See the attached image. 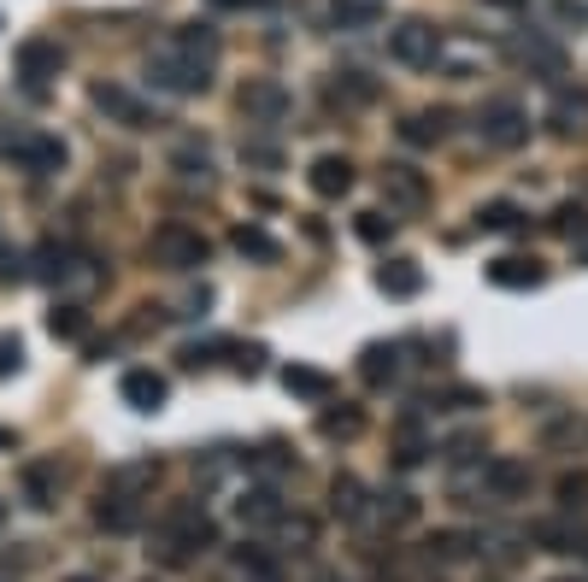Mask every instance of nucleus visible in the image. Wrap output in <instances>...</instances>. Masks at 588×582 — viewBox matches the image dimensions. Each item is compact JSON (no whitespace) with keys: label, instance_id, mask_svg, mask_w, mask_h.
<instances>
[{"label":"nucleus","instance_id":"f257e3e1","mask_svg":"<svg viewBox=\"0 0 588 582\" xmlns=\"http://www.w3.org/2000/svg\"><path fill=\"white\" fill-rule=\"evenodd\" d=\"M477 130L489 147H518V142H530V112L518 107V100H489V107L477 112Z\"/></svg>","mask_w":588,"mask_h":582},{"label":"nucleus","instance_id":"f03ea898","mask_svg":"<svg viewBox=\"0 0 588 582\" xmlns=\"http://www.w3.org/2000/svg\"><path fill=\"white\" fill-rule=\"evenodd\" d=\"M148 77L160 83V89H171V95H200L206 83H213V72H206V65H195V59H183L177 47H165V54H153Z\"/></svg>","mask_w":588,"mask_h":582},{"label":"nucleus","instance_id":"7ed1b4c3","mask_svg":"<svg viewBox=\"0 0 588 582\" xmlns=\"http://www.w3.org/2000/svg\"><path fill=\"white\" fill-rule=\"evenodd\" d=\"M153 260L171 265V271H195V265H206V235L183 230V224H165L153 235Z\"/></svg>","mask_w":588,"mask_h":582},{"label":"nucleus","instance_id":"20e7f679","mask_svg":"<svg viewBox=\"0 0 588 582\" xmlns=\"http://www.w3.org/2000/svg\"><path fill=\"white\" fill-rule=\"evenodd\" d=\"M389 47H394V59H401V65H436L442 36H436L424 19H406V24L389 30Z\"/></svg>","mask_w":588,"mask_h":582},{"label":"nucleus","instance_id":"39448f33","mask_svg":"<svg viewBox=\"0 0 588 582\" xmlns=\"http://www.w3.org/2000/svg\"><path fill=\"white\" fill-rule=\"evenodd\" d=\"M7 153H12L24 171H36V177H47V171H65V142H59V135H12Z\"/></svg>","mask_w":588,"mask_h":582},{"label":"nucleus","instance_id":"423d86ee","mask_svg":"<svg viewBox=\"0 0 588 582\" xmlns=\"http://www.w3.org/2000/svg\"><path fill=\"white\" fill-rule=\"evenodd\" d=\"M241 112H248V124H276V118L288 112V89L271 83V77H259V83L241 89Z\"/></svg>","mask_w":588,"mask_h":582},{"label":"nucleus","instance_id":"0eeeda50","mask_svg":"<svg viewBox=\"0 0 588 582\" xmlns=\"http://www.w3.org/2000/svg\"><path fill=\"white\" fill-rule=\"evenodd\" d=\"M95 107H100V112H112L118 124H130V130H148V124H160V118H148V107H142V100H135L130 89H118V83H100V89H95Z\"/></svg>","mask_w":588,"mask_h":582},{"label":"nucleus","instance_id":"6e6552de","mask_svg":"<svg viewBox=\"0 0 588 582\" xmlns=\"http://www.w3.org/2000/svg\"><path fill=\"white\" fill-rule=\"evenodd\" d=\"M306 183H313V195L341 200L353 188V165L341 160V153H324V160H313V171H306Z\"/></svg>","mask_w":588,"mask_h":582},{"label":"nucleus","instance_id":"1a4fd4ad","mask_svg":"<svg viewBox=\"0 0 588 582\" xmlns=\"http://www.w3.org/2000/svg\"><path fill=\"white\" fill-rule=\"evenodd\" d=\"M118 395H124V406H135V413H160L165 406V376L160 371H124Z\"/></svg>","mask_w":588,"mask_h":582},{"label":"nucleus","instance_id":"9d476101","mask_svg":"<svg viewBox=\"0 0 588 582\" xmlns=\"http://www.w3.org/2000/svg\"><path fill=\"white\" fill-rule=\"evenodd\" d=\"M482 483H489L494 501H524L530 494V465H518V459H489Z\"/></svg>","mask_w":588,"mask_h":582},{"label":"nucleus","instance_id":"9b49d317","mask_svg":"<svg viewBox=\"0 0 588 582\" xmlns=\"http://www.w3.org/2000/svg\"><path fill=\"white\" fill-rule=\"evenodd\" d=\"M547 124L559 130V135H582L588 130V89H559V95H553Z\"/></svg>","mask_w":588,"mask_h":582},{"label":"nucleus","instance_id":"f8f14e48","mask_svg":"<svg viewBox=\"0 0 588 582\" xmlns=\"http://www.w3.org/2000/svg\"><path fill=\"white\" fill-rule=\"evenodd\" d=\"M59 65H65V54L54 42H24L19 47V72H24V83H36V89L47 77H59Z\"/></svg>","mask_w":588,"mask_h":582},{"label":"nucleus","instance_id":"ddd939ff","mask_svg":"<svg viewBox=\"0 0 588 582\" xmlns=\"http://www.w3.org/2000/svg\"><path fill=\"white\" fill-rule=\"evenodd\" d=\"M171 536H177V547H213L218 529L200 506H171Z\"/></svg>","mask_w":588,"mask_h":582},{"label":"nucleus","instance_id":"4468645a","mask_svg":"<svg viewBox=\"0 0 588 582\" xmlns=\"http://www.w3.org/2000/svg\"><path fill=\"white\" fill-rule=\"evenodd\" d=\"M171 47H177L183 59L206 65V72H213V65H218V36H213V24H183L177 36H171Z\"/></svg>","mask_w":588,"mask_h":582},{"label":"nucleus","instance_id":"2eb2a0df","mask_svg":"<svg viewBox=\"0 0 588 582\" xmlns=\"http://www.w3.org/2000/svg\"><path fill=\"white\" fill-rule=\"evenodd\" d=\"M383 188H389L394 207H412V212L429 200V188H424V177H418L412 165H389V171H383Z\"/></svg>","mask_w":588,"mask_h":582},{"label":"nucleus","instance_id":"dca6fc26","mask_svg":"<svg viewBox=\"0 0 588 582\" xmlns=\"http://www.w3.org/2000/svg\"><path fill=\"white\" fill-rule=\"evenodd\" d=\"M359 376H366L371 388L394 383V376H401V348H383V341H377V348H366V353H359Z\"/></svg>","mask_w":588,"mask_h":582},{"label":"nucleus","instance_id":"f3484780","mask_svg":"<svg viewBox=\"0 0 588 582\" xmlns=\"http://www.w3.org/2000/svg\"><path fill=\"white\" fill-rule=\"evenodd\" d=\"M518 59H524L530 72H542V77H565V54L547 36H524L518 42Z\"/></svg>","mask_w":588,"mask_h":582},{"label":"nucleus","instance_id":"a211bd4d","mask_svg":"<svg viewBox=\"0 0 588 582\" xmlns=\"http://www.w3.org/2000/svg\"><path fill=\"white\" fill-rule=\"evenodd\" d=\"M377 283H383V295H394V300H412V295L424 288V271L412 265V260H394V265L377 271Z\"/></svg>","mask_w":588,"mask_h":582},{"label":"nucleus","instance_id":"6ab92c4d","mask_svg":"<svg viewBox=\"0 0 588 582\" xmlns=\"http://www.w3.org/2000/svg\"><path fill=\"white\" fill-rule=\"evenodd\" d=\"M489 283L494 288H535V283H542V265H535V260H494Z\"/></svg>","mask_w":588,"mask_h":582},{"label":"nucleus","instance_id":"aec40b11","mask_svg":"<svg viewBox=\"0 0 588 582\" xmlns=\"http://www.w3.org/2000/svg\"><path fill=\"white\" fill-rule=\"evenodd\" d=\"M236 512H241V524H276V518H283V501H276L271 488H248L236 501Z\"/></svg>","mask_w":588,"mask_h":582},{"label":"nucleus","instance_id":"412c9836","mask_svg":"<svg viewBox=\"0 0 588 582\" xmlns=\"http://www.w3.org/2000/svg\"><path fill=\"white\" fill-rule=\"evenodd\" d=\"M442 130H447V112H412L406 124H401V135H406L412 147H436Z\"/></svg>","mask_w":588,"mask_h":582},{"label":"nucleus","instance_id":"4be33fe9","mask_svg":"<svg viewBox=\"0 0 588 582\" xmlns=\"http://www.w3.org/2000/svg\"><path fill=\"white\" fill-rule=\"evenodd\" d=\"M283 388H288V395H306V400H324V395H330V376L313 371V365H288Z\"/></svg>","mask_w":588,"mask_h":582},{"label":"nucleus","instance_id":"5701e85b","mask_svg":"<svg viewBox=\"0 0 588 582\" xmlns=\"http://www.w3.org/2000/svg\"><path fill=\"white\" fill-rule=\"evenodd\" d=\"M95 518L107 524V529H135V518H142V512H135V501H130L124 488H112L107 501H100V512H95Z\"/></svg>","mask_w":588,"mask_h":582},{"label":"nucleus","instance_id":"b1692460","mask_svg":"<svg viewBox=\"0 0 588 582\" xmlns=\"http://www.w3.org/2000/svg\"><path fill=\"white\" fill-rule=\"evenodd\" d=\"M24 488H30V506H54L59 501V471L54 465H30L24 471Z\"/></svg>","mask_w":588,"mask_h":582},{"label":"nucleus","instance_id":"393cba45","mask_svg":"<svg viewBox=\"0 0 588 582\" xmlns=\"http://www.w3.org/2000/svg\"><path fill=\"white\" fill-rule=\"evenodd\" d=\"M429 559H442V564L471 559V536H465V529H442V536H429Z\"/></svg>","mask_w":588,"mask_h":582},{"label":"nucleus","instance_id":"a878e982","mask_svg":"<svg viewBox=\"0 0 588 582\" xmlns=\"http://www.w3.org/2000/svg\"><path fill=\"white\" fill-rule=\"evenodd\" d=\"M330 506H336V518H359V512H366V488H359L353 476H336V483H330Z\"/></svg>","mask_w":588,"mask_h":582},{"label":"nucleus","instance_id":"bb28decb","mask_svg":"<svg viewBox=\"0 0 588 582\" xmlns=\"http://www.w3.org/2000/svg\"><path fill=\"white\" fill-rule=\"evenodd\" d=\"M230 242H236V253H248V260H265V265L276 260V253H283V248H276L265 230H253V224H241V230L230 235Z\"/></svg>","mask_w":588,"mask_h":582},{"label":"nucleus","instance_id":"cd10ccee","mask_svg":"<svg viewBox=\"0 0 588 582\" xmlns=\"http://www.w3.org/2000/svg\"><path fill=\"white\" fill-rule=\"evenodd\" d=\"M477 224H482V230H494V235H507V230L524 224V212H518L512 200H489V207L477 212Z\"/></svg>","mask_w":588,"mask_h":582},{"label":"nucleus","instance_id":"c85d7f7f","mask_svg":"<svg viewBox=\"0 0 588 582\" xmlns=\"http://www.w3.org/2000/svg\"><path fill=\"white\" fill-rule=\"evenodd\" d=\"M588 230V207H577V200H565L559 212H553V235H582Z\"/></svg>","mask_w":588,"mask_h":582},{"label":"nucleus","instance_id":"c756f323","mask_svg":"<svg viewBox=\"0 0 588 582\" xmlns=\"http://www.w3.org/2000/svg\"><path fill=\"white\" fill-rule=\"evenodd\" d=\"M559 506H565V512L588 506V476H582V471H565V476H559Z\"/></svg>","mask_w":588,"mask_h":582},{"label":"nucleus","instance_id":"7c9ffc66","mask_svg":"<svg viewBox=\"0 0 588 582\" xmlns=\"http://www.w3.org/2000/svg\"><path fill=\"white\" fill-rule=\"evenodd\" d=\"M377 7L371 0H336V24H371Z\"/></svg>","mask_w":588,"mask_h":582},{"label":"nucleus","instance_id":"2f4dec72","mask_svg":"<svg viewBox=\"0 0 588 582\" xmlns=\"http://www.w3.org/2000/svg\"><path fill=\"white\" fill-rule=\"evenodd\" d=\"M59 271H65V248L42 242V248H36V277H59Z\"/></svg>","mask_w":588,"mask_h":582},{"label":"nucleus","instance_id":"473e14b6","mask_svg":"<svg viewBox=\"0 0 588 582\" xmlns=\"http://www.w3.org/2000/svg\"><path fill=\"white\" fill-rule=\"evenodd\" d=\"M318 430L324 436H359V413H324Z\"/></svg>","mask_w":588,"mask_h":582},{"label":"nucleus","instance_id":"72a5a7b5","mask_svg":"<svg viewBox=\"0 0 588 582\" xmlns=\"http://www.w3.org/2000/svg\"><path fill=\"white\" fill-rule=\"evenodd\" d=\"M47 330H54V336H83V312H77V306H59V312L47 318Z\"/></svg>","mask_w":588,"mask_h":582},{"label":"nucleus","instance_id":"f704fd0d","mask_svg":"<svg viewBox=\"0 0 588 582\" xmlns=\"http://www.w3.org/2000/svg\"><path fill=\"white\" fill-rule=\"evenodd\" d=\"M389 230H394V218H383V212L359 218V235H366V242H389Z\"/></svg>","mask_w":588,"mask_h":582},{"label":"nucleus","instance_id":"c9c22d12","mask_svg":"<svg viewBox=\"0 0 588 582\" xmlns=\"http://www.w3.org/2000/svg\"><path fill=\"white\" fill-rule=\"evenodd\" d=\"M24 365V348H19V336H0V376H12Z\"/></svg>","mask_w":588,"mask_h":582},{"label":"nucleus","instance_id":"e433bc0d","mask_svg":"<svg viewBox=\"0 0 588 582\" xmlns=\"http://www.w3.org/2000/svg\"><path fill=\"white\" fill-rule=\"evenodd\" d=\"M241 160H248V165H276V147H265V142H241Z\"/></svg>","mask_w":588,"mask_h":582},{"label":"nucleus","instance_id":"4c0bfd02","mask_svg":"<svg viewBox=\"0 0 588 582\" xmlns=\"http://www.w3.org/2000/svg\"><path fill=\"white\" fill-rule=\"evenodd\" d=\"M12 448V430H7V424H0V453H7Z\"/></svg>","mask_w":588,"mask_h":582},{"label":"nucleus","instance_id":"58836bf2","mask_svg":"<svg viewBox=\"0 0 588 582\" xmlns=\"http://www.w3.org/2000/svg\"><path fill=\"white\" fill-rule=\"evenodd\" d=\"M494 7H518V0H494Z\"/></svg>","mask_w":588,"mask_h":582},{"label":"nucleus","instance_id":"ea45409f","mask_svg":"<svg viewBox=\"0 0 588 582\" xmlns=\"http://www.w3.org/2000/svg\"><path fill=\"white\" fill-rule=\"evenodd\" d=\"M72 582H95V576H72Z\"/></svg>","mask_w":588,"mask_h":582},{"label":"nucleus","instance_id":"a19ab883","mask_svg":"<svg viewBox=\"0 0 588 582\" xmlns=\"http://www.w3.org/2000/svg\"><path fill=\"white\" fill-rule=\"evenodd\" d=\"M224 7H241V0H224Z\"/></svg>","mask_w":588,"mask_h":582},{"label":"nucleus","instance_id":"79ce46f5","mask_svg":"<svg viewBox=\"0 0 588 582\" xmlns=\"http://www.w3.org/2000/svg\"><path fill=\"white\" fill-rule=\"evenodd\" d=\"M0 524H7V506H0Z\"/></svg>","mask_w":588,"mask_h":582},{"label":"nucleus","instance_id":"37998d69","mask_svg":"<svg viewBox=\"0 0 588 582\" xmlns=\"http://www.w3.org/2000/svg\"><path fill=\"white\" fill-rule=\"evenodd\" d=\"M559 582H577V576H559Z\"/></svg>","mask_w":588,"mask_h":582}]
</instances>
